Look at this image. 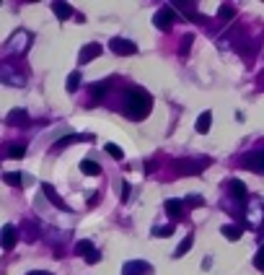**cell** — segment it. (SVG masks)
Here are the masks:
<instances>
[{
	"label": "cell",
	"instance_id": "6da1fadb",
	"mask_svg": "<svg viewBox=\"0 0 264 275\" xmlns=\"http://www.w3.org/2000/svg\"><path fill=\"white\" fill-rule=\"evenodd\" d=\"M153 109V96L148 94L145 88H130L127 91V99H124V114H127L130 119L140 122L145 119Z\"/></svg>",
	"mask_w": 264,
	"mask_h": 275
},
{
	"label": "cell",
	"instance_id": "7a4b0ae2",
	"mask_svg": "<svg viewBox=\"0 0 264 275\" xmlns=\"http://www.w3.org/2000/svg\"><path fill=\"white\" fill-rule=\"evenodd\" d=\"M205 166H210V159H197V161H192V159H176L174 161V169L179 172V174H199Z\"/></svg>",
	"mask_w": 264,
	"mask_h": 275
},
{
	"label": "cell",
	"instance_id": "3957f363",
	"mask_svg": "<svg viewBox=\"0 0 264 275\" xmlns=\"http://www.w3.org/2000/svg\"><path fill=\"white\" fill-rule=\"evenodd\" d=\"M153 265L145 262V259H130V262L122 265V275H150Z\"/></svg>",
	"mask_w": 264,
	"mask_h": 275
},
{
	"label": "cell",
	"instance_id": "277c9868",
	"mask_svg": "<svg viewBox=\"0 0 264 275\" xmlns=\"http://www.w3.org/2000/svg\"><path fill=\"white\" fill-rule=\"evenodd\" d=\"M109 50H112L114 55H135L137 52V44L130 42V39L114 37V39H109Z\"/></svg>",
	"mask_w": 264,
	"mask_h": 275
},
{
	"label": "cell",
	"instance_id": "5b68a950",
	"mask_svg": "<svg viewBox=\"0 0 264 275\" xmlns=\"http://www.w3.org/2000/svg\"><path fill=\"white\" fill-rule=\"evenodd\" d=\"M174 21H176V13H174V8H168V6L161 8V11H155V16H153V24L158 29H163V32H168Z\"/></svg>",
	"mask_w": 264,
	"mask_h": 275
},
{
	"label": "cell",
	"instance_id": "8992f818",
	"mask_svg": "<svg viewBox=\"0 0 264 275\" xmlns=\"http://www.w3.org/2000/svg\"><path fill=\"white\" fill-rule=\"evenodd\" d=\"M243 166H248V169H254V172L264 174V148L254 151V154H248V156L243 159Z\"/></svg>",
	"mask_w": 264,
	"mask_h": 275
},
{
	"label": "cell",
	"instance_id": "52a82bcc",
	"mask_svg": "<svg viewBox=\"0 0 264 275\" xmlns=\"http://www.w3.org/2000/svg\"><path fill=\"white\" fill-rule=\"evenodd\" d=\"M101 44H96V42H91V44H86V47L81 50V55H78V60H81V65H86V63H91V60H96L99 55H101Z\"/></svg>",
	"mask_w": 264,
	"mask_h": 275
},
{
	"label": "cell",
	"instance_id": "ba28073f",
	"mask_svg": "<svg viewBox=\"0 0 264 275\" xmlns=\"http://www.w3.org/2000/svg\"><path fill=\"white\" fill-rule=\"evenodd\" d=\"M228 192H230V197H233V200H238V203H243L246 200V185H243V182L241 179H230L228 182Z\"/></svg>",
	"mask_w": 264,
	"mask_h": 275
},
{
	"label": "cell",
	"instance_id": "9c48e42d",
	"mask_svg": "<svg viewBox=\"0 0 264 275\" xmlns=\"http://www.w3.org/2000/svg\"><path fill=\"white\" fill-rule=\"evenodd\" d=\"M16 241H19V231H16V226L6 223V226H3V249L11 252V249L16 247Z\"/></svg>",
	"mask_w": 264,
	"mask_h": 275
},
{
	"label": "cell",
	"instance_id": "30bf717a",
	"mask_svg": "<svg viewBox=\"0 0 264 275\" xmlns=\"http://www.w3.org/2000/svg\"><path fill=\"white\" fill-rule=\"evenodd\" d=\"M42 192H44V197H47V200H50L55 208H60V210H70V208L65 205V200H62V197H57V192H55L52 185H47V182H44V185H42Z\"/></svg>",
	"mask_w": 264,
	"mask_h": 275
},
{
	"label": "cell",
	"instance_id": "8fae6325",
	"mask_svg": "<svg viewBox=\"0 0 264 275\" xmlns=\"http://www.w3.org/2000/svg\"><path fill=\"white\" fill-rule=\"evenodd\" d=\"M0 81L8 83V86H24V83H26L24 75H13V73H11V65H6L3 70H0Z\"/></svg>",
	"mask_w": 264,
	"mask_h": 275
},
{
	"label": "cell",
	"instance_id": "7c38bea8",
	"mask_svg": "<svg viewBox=\"0 0 264 275\" xmlns=\"http://www.w3.org/2000/svg\"><path fill=\"white\" fill-rule=\"evenodd\" d=\"M210 125H212V114H210V109H207V112H202V114L197 117V122H194V130H197L199 135H207Z\"/></svg>",
	"mask_w": 264,
	"mask_h": 275
},
{
	"label": "cell",
	"instance_id": "4fadbf2b",
	"mask_svg": "<svg viewBox=\"0 0 264 275\" xmlns=\"http://www.w3.org/2000/svg\"><path fill=\"white\" fill-rule=\"evenodd\" d=\"M6 122H8V125H26V122H29V112L26 109H13L6 117Z\"/></svg>",
	"mask_w": 264,
	"mask_h": 275
},
{
	"label": "cell",
	"instance_id": "5bb4252c",
	"mask_svg": "<svg viewBox=\"0 0 264 275\" xmlns=\"http://www.w3.org/2000/svg\"><path fill=\"white\" fill-rule=\"evenodd\" d=\"M166 213H168V216H174V218H179L184 213V200H176V197L166 200Z\"/></svg>",
	"mask_w": 264,
	"mask_h": 275
},
{
	"label": "cell",
	"instance_id": "9a60e30c",
	"mask_svg": "<svg viewBox=\"0 0 264 275\" xmlns=\"http://www.w3.org/2000/svg\"><path fill=\"white\" fill-rule=\"evenodd\" d=\"M52 13H55L57 19L65 21V19L73 16V6H70V3H52Z\"/></svg>",
	"mask_w": 264,
	"mask_h": 275
},
{
	"label": "cell",
	"instance_id": "2e32d148",
	"mask_svg": "<svg viewBox=\"0 0 264 275\" xmlns=\"http://www.w3.org/2000/svg\"><path fill=\"white\" fill-rule=\"evenodd\" d=\"M78 141H91V135H68V138H62V141H57L52 146V151H60V148H65L70 143H78Z\"/></svg>",
	"mask_w": 264,
	"mask_h": 275
},
{
	"label": "cell",
	"instance_id": "e0dca14e",
	"mask_svg": "<svg viewBox=\"0 0 264 275\" xmlns=\"http://www.w3.org/2000/svg\"><path fill=\"white\" fill-rule=\"evenodd\" d=\"M192 244H194V236H192V234H186V236L181 239V244H179V247L174 249V257H176V259H179V257H184L186 252L192 249Z\"/></svg>",
	"mask_w": 264,
	"mask_h": 275
},
{
	"label": "cell",
	"instance_id": "ac0fdd59",
	"mask_svg": "<svg viewBox=\"0 0 264 275\" xmlns=\"http://www.w3.org/2000/svg\"><path fill=\"white\" fill-rule=\"evenodd\" d=\"M220 234H223L228 241H238L243 231H241V226H228V223H225V226L220 228Z\"/></svg>",
	"mask_w": 264,
	"mask_h": 275
},
{
	"label": "cell",
	"instance_id": "d6986e66",
	"mask_svg": "<svg viewBox=\"0 0 264 275\" xmlns=\"http://www.w3.org/2000/svg\"><path fill=\"white\" fill-rule=\"evenodd\" d=\"M93 252H96V249H93V244H91L88 239H83V241L75 244V254H78V257H86V259H88Z\"/></svg>",
	"mask_w": 264,
	"mask_h": 275
},
{
	"label": "cell",
	"instance_id": "ffe728a7",
	"mask_svg": "<svg viewBox=\"0 0 264 275\" xmlns=\"http://www.w3.org/2000/svg\"><path fill=\"white\" fill-rule=\"evenodd\" d=\"M81 172H83V174H88V177H96V174H101V166H99L96 161L86 159V161H81Z\"/></svg>",
	"mask_w": 264,
	"mask_h": 275
},
{
	"label": "cell",
	"instance_id": "44dd1931",
	"mask_svg": "<svg viewBox=\"0 0 264 275\" xmlns=\"http://www.w3.org/2000/svg\"><path fill=\"white\" fill-rule=\"evenodd\" d=\"M6 156H8V159H24V156H26V143H11Z\"/></svg>",
	"mask_w": 264,
	"mask_h": 275
},
{
	"label": "cell",
	"instance_id": "7402d4cb",
	"mask_svg": "<svg viewBox=\"0 0 264 275\" xmlns=\"http://www.w3.org/2000/svg\"><path fill=\"white\" fill-rule=\"evenodd\" d=\"M106 91H109V81H96V83H91V96H93V99L106 96Z\"/></svg>",
	"mask_w": 264,
	"mask_h": 275
},
{
	"label": "cell",
	"instance_id": "603a6c76",
	"mask_svg": "<svg viewBox=\"0 0 264 275\" xmlns=\"http://www.w3.org/2000/svg\"><path fill=\"white\" fill-rule=\"evenodd\" d=\"M21 234H24V239L26 241H37V236H39V228L34 226V223H24V228H21Z\"/></svg>",
	"mask_w": 264,
	"mask_h": 275
},
{
	"label": "cell",
	"instance_id": "cb8c5ba5",
	"mask_svg": "<svg viewBox=\"0 0 264 275\" xmlns=\"http://www.w3.org/2000/svg\"><path fill=\"white\" fill-rule=\"evenodd\" d=\"M78 86H81V70H73V73L68 75V83H65V88L70 91V94H75V91H78Z\"/></svg>",
	"mask_w": 264,
	"mask_h": 275
},
{
	"label": "cell",
	"instance_id": "d4e9b609",
	"mask_svg": "<svg viewBox=\"0 0 264 275\" xmlns=\"http://www.w3.org/2000/svg\"><path fill=\"white\" fill-rule=\"evenodd\" d=\"M233 16H236V8H233V6L223 3L220 8H217V19H220V21H228V19H233Z\"/></svg>",
	"mask_w": 264,
	"mask_h": 275
},
{
	"label": "cell",
	"instance_id": "484cf974",
	"mask_svg": "<svg viewBox=\"0 0 264 275\" xmlns=\"http://www.w3.org/2000/svg\"><path fill=\"white\" fill-rule=\"evenodd\" d=\"M104 151H106V154L112 156V159H117V161H122V159H124V151H122L117 143H106V146H104Z\"/></svg>",
	"mask_w": 264,
	"mask_h": 275
},
{
	"label": "cell",
	"instance_id": "4316f807",
	"mask_svg": "<svg viewBox=\"0 0 264 275\" xmlns=\"http://www.w3.org/2000/svg\"><path fill=\"white\" fill-rule=\"evenodd\" d=\"M3 179L8 182V185H13V187H21V185H24V177H21L19 172H8Z\"/></svg>",
	"mask_w": 264,
	"mask_h": 275
},
{
	"label": "cell",
	"instance_id": "83f0119b",
	"mask_svg": "<svg viewBox=\"0 0 264 275\" xmlns=\"http://www.w3.org/2000/svg\"><path fill=\"white\" fill-rule=\"evenodd\" d=\"M174 228H176L174 223H168V226H158V228H155L153 234H155V236H161V239H168L171 234H174Z\"/></svg>",
	"mask_w": 264,
	"mask_h": 275
},
{
	"label": "cell",
	"instance_id": "f1b7e54d",
	"mask_svg": "<svg viewBox=\"0 0 264 275\" xmlns=\"http://www.w3.org/2000/svg\"><path fill=\"white\" fill-rule=\"evenodd\" d=\"M202 203H205V200H202L199 195H186V200H184V205H186V208H199Z\"/></svg>",
	"mask_w": 264,
	"mask_h": 275
},
{
	"label": "cell",
	"instance_id": "f546056e",
	"mask_svg": "<svg viewBox=\"0 0 264 275\" xmlns=\"http://www.w3.org/2000/svg\"><path fill=\"white\" fill-rule=\"evenodd\" d=\"M254 267H256V270H264V244L259 247V252H256V257H254Z\"/></svg>",
	"mask_w": 264,
	"mask_h": 275
},
{
	"label": "cell",
	"instance_id": "4dcf8cb0",
	"mask_svg": "<svg viewBox=\"0 0 264 275\" xmlns=\"http://www.w3.org/2000/svg\"><path fill=\"white\" fill-rule=\"evenodd\" d=\"M194 42V37L192 34H186L184 39H181V50H179V55H186V52H189V44Z\"/></svg>",
	"mask_w": 264,
	"mask_h": 275
},
{
	"label": "cell",
	"instance_id": "1f68e13d",
	"mask_svg": "<svg viewBox=\"0 0 264 275\" xmlns=\"http://www.w3.org/2000/svg\"><path fill=\"white\" fill-rule=\"evenodd\" d=\"M122 200L124 203L130 200V185H127V182H122Z\"/></svg>",
	"mask_w": 264,
	"mask_h": 275
},
{
	"label": "cell",
	"instance_id": "d6a6232c",
	"mask_svg": "<svg viewBox=\"0 0 264 275\" xmlns=\"http://www.w3.org/2000/svg\"><path fill=\"white\" fill-rule=\"evenodd\" d=\"M99 259H101V252L96 249V252H93V254H91V257L86 259V262H88V265H96V262H99Z\"/></svg>",
	"mask_w": 264,
	"mask_h": 275
},
{
	"label": "cell",
	"instance_id": "836d02e7",
	"mask_svg": "<svg viewBox=\"0 0 264 275\" xmlns=\"http://www.w3.org/2000/svg\"><path fill=\"white\" fill-rule=\"evenodd\" d=\"M153 169H155V161H148V164H145V174H150Z\"/></svg>",
	"mask_w": 264,
	"mask_h": 275
},
{
	"label": "cell",
	"instance_id": "e575fe53",
	"mask_svg": "<svg viewBox=\"0 0 264 275\" xmlns=\"http://www.w3.org/2000/svg\"><path fill=\"white\" fill-rule=\"evenodd\" d=\"M29 275H44V272H37V270H34V272H29Z\"/></svg>",
	"mask_w": 264,
	"mask_h": 275
},
{
	"label": "cell",
	"instance_id": "d590c367",
	"mask_svg": "<svg viewBox=\"0 0 264 275\" xmlns=\"http://www.w3.org/2000/svg\"><path fill=\"white\" fill-rule=\"evenodd\" d=\"M44 275H52V272H44Z\"/></svg>",
	"mask_w": 264,
	"mask_h": 275
},
{
	"label": "cell",
	"instance_id": "8d00e7d4",
	"mask_svg": "<svg viewBox=\"0 0 264 275\" xmlns=\"http://www.w3.org/2000/svg\"><path fill=\"white\" fill-rule=\"evenodd\" d=\"M261 228H264V223H261Z\"/></svg>",
	"mask_w": 264,
	"mask_h": 275
}]
</instances>
